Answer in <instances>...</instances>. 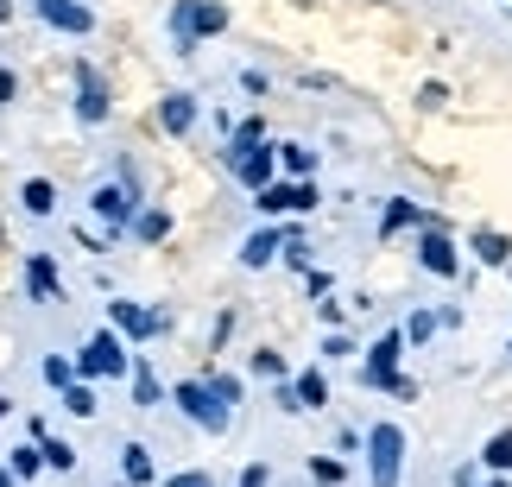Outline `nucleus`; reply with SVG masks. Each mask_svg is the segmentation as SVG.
Listing matches in <instances>:
<instances>
[{"mask_svg": "<svg viewBox=\"0 0 512 487\" xmlns=\"http://www.w3.org/2000/svg\"><path fill=\"white\" fill-rule=\"evenodd\" d=\"M215 32H228V7L222 0H171V38H177V51H196L203 38Z\"/></svg>", "mask_w": 512, "mask_h": 487, "instance_id": "obj_1", "label": "nucleus"}, {"mask_svg": "<svg viewBox=\"0 0 512 487\" xmlns=\"http://www.w3.org/2000/svg\"><path fill=\"white\" fill-rule=\"evenodd\" d=\"M171 399H177V412H184V418L196 424V431H209V437H222L228 424H234V405H228L222 393H215L209 380H184Z\"/></svg>", "mask_w": 512, "mask_h": 487, "instance_id": "obj_2", "label": "nucleus"}, {"mask_svg": "<svg viewBox=\"0 0 512 487\" xmlns=\"http://www.w3.org/2000/svg\"><path fill=\"white\" fill-rule=\"evenodd\" d=\"M399 355H405V329H386V336L367 348V367H361V380H367V386H380V393H399V399H411L418 386H411V380L399 374Z\"/></svg>", "mask_w": 512, "mask_h": 487, "instance_id": "obj_3", "label": "nucleus"}, {"mask_svg": "<svg viewBox=\"0 0 512 487\" xmlns=\"http://www.w3.org/2000/svg\"><path fill=\"white\" fill-rule=\"evenodd\" d=\"M367 469H373V487H399V475H405V431L399 424H373L367 431Z\"/></svg>", "mask_w": 512, "mask_h": 487, "instance_id": "obj_4", "label": "nucleus"}, {"mask_svg": "<svg viewBox=\"0 0 512 487\" xmlns=\"http://www.w3.org/2000/svg\"><path fill=\"white\" fill-rule=\"evenodd\" d=\"M418 266L424 272H437V279H456L462 272V260H456V241H449V228L430 216L424 222V235H418Z\"/></svg>", "mask_w": 512, "mask_h": 487, "instance_id": "obj_5", "label": "nucleus"}, {"mask_svg": "<svg viewBox=\"0 0 512 487\" xmlns=\"http://www.w3.org/2000/svg\"><path fill=\"white\" fill-rule=\"evenodd\" d=\"M76 367H83L89 380H121V374H127V348H121V342H114L108 329H102V336H89V342H83Z\"/></svg>", "mask_w": 512, "mask_h": 487, "instance_id": "obj_6", "label": "nucleus"}, {"mask_svg": "<svg viewBox=\"0 0 512 487\" xmlns=\"http://www.w3.org/2000/svg\"><path fill=\"white\" fill-rule=\"evenodd\" d=\"M89 203H95V216H102L108 228H127L133 209H140V184H133V178H108Z\"/></svg>", "mask_w": 512, "mask_h": 487, "instance_id": "obj_7", "label": "nucleus"}, {"mask_svg": "<svg viewBox=\"0 0 512 487\" xmlns=\"http://www.w3.org/2000/svg\"><path fill=\"white\" fill-rule=\"evenodd\" d=\"M76 121H83V127H102L108 121V83L89 64H76Z\"/></svg>", "mask_w": 512, "mask_h": 487, "instance_id": "obj_8", "label": "nucleus"}, {"mask_svg": "<svg viewBox=\"0 0 512 487\" xmlns=\"http://www.w3.org/2000/svg\"><path fill=\"white\" fill-rule=\"evenodd\" d=\"M253 209H260V216H285V209H317V190H310L304 178L298 184H266V190H253Z\"/></svg>", "mask_w": 512, "mask_h": 487, "instance_id": "obj_9", "label": "nucleus"}, {"mask_svg": "<svg viewBox=\"0 0 512 487\" xmlns=\"http://www.w3.org/2000/svg\"><path fill=\"white\" fill-rule=\"evenodd\" d=\"M272 171H279V146H266V140H260V146H247L241 159H234V178H241L247 190H266V184H272Z\"/></svg>", "mask_w": 512, "mask_h": 487, "instance_id": "obj_10", "label": "nucleus"}, {"mask_svg": "<svg viewBox=\"0 0 512 487\" xmlns=\"http://www.w3.org/2000/svg\"><path fill=\"white\" fill-rule=\"evenodd\" d=\"M38 13H45L57 32H76V38L95 32V13H89V7H76V0H38Z\"/></svg>", "mask_w": 512, "mask_h": 487, "instance_id": "obj_11", "label": "nucleus"}, {"mask_svg": "<svg viewBox=\"0 0 512 487\" xmlns=\"http://www.w3.org/2000/svg\"><path fill=\"white\" fill-rule=\"evenodd\" d=\"M159 127L171 133V140H177V133H190V127H196V95H190V89H171L165 102H159Z\"/></svg>", "mask_w": 512, "mask_h": 487, "instance_id": "obj_12", "label": "nucleus"}, {"mask_svg": "<svg viewBox=\"0 0 512 487\" xmlns=\"http://www.w3.org/2000/svg\"><path fill=\"white\" fill-rule=\"evenodd\" d=\"M279 253H285V235H279V228H260V235L241 247V266H247V272H266Z\"/></svg>", "mask_w": 512, "mask_h": 487, "instance_id": "obj_13", "label": "nucleus"}, {"mask_svg": "<svg viewBox=\"0 0 512 487\" xmlns=\"http://www.w3.org/2000/svg\"><path fill=\"white\" fill-rule=\"evenodd\" d=\"M430 216H424V209L418 203H411V197H392L386 203V216H380V235H399V228H424Z\"/></svg>", "mask_w": 512, "mask_h": 487, "instance_id": "obj_14", "label": "nucleus"}, {"mask_svg": "<svg viewBox=\"0 0 512 487\" xmlns=\"http://www.w3.org/2000/svg\"><path fill=\"white\" fill-rule=\"evenodd\" d=\"M114 323H121L133 342H146V336H159V329H165V317H146L140 304H114Z\"/></svg>", "mask_w": 512, "mask_h": 487, "instance_id": "obj_15", "label": "nucleus"}, {"mask_svg": "<svg viewBox=\"0 0 512 487\" xmlns=\"http://www.w3.org/2000/svg\"><path fill=\"white\" fill-rule=\"evenodd\" d=\"M475 260L481 266H512V241L500 228H475Z\"/></svg>", "mask_w": 512, "mask_h": 487, "instance_id": "obj_16", "label": "nucleus"}, {"mask_svg": "<svg viewBox=\"0 0 512 487\" xmlns=\"http://www.w3.org/2000/svg\"><path fill=\"white\" fill-rule=\"evenodd\" d=\"M291 386H298V412H317V405H329V380L317 374V367H310V374H298Z\"/></svg>", "mask_w": 512, "mask_h": 487, "instance_id": "obj_17", "label": "nucleus"}, {"mask_svg": "<svg viewBox=\"0 0 512 487\" xmlns=\"http://www.w3.org/2000/svg\"><path fill=\"white\" fill-rule=\"evenodd\" d=\"M279 165L291 171V178H310V171H317V152L298 146V140H285V146H279Z\"/></svg>", "mask_w": 512, "mask_h": 487, "instance_id": "obj_18", "label": "nucleus"}, {"mask_svg": "<svg viewBox=\"0 0 512 487\" xmlns=\"http://www.w3.org/2000/svg\"><path fill=\"white\" fill-rule=\"evenodd\" d=\"M481 462H487V469H494V475H506V469H512V431H494V437H487Z\"/></svg>", "mask_w": 512, "mask_h": 487, "instance_id": "obj_19", "label": "nucleus"}, {"mask_svg": "<svg viewBox=\"0 0 512 487\" xmlns=\"http://www.w3.org/2000/svg\"><path fill=\"white\" fill-rule=\"evenodd\" d=\"M19 197H26V216H51V209H57V190H51L45 178H32Z\"/></svg>", "mask_w": 512, "mask_h": 487, "instance_id": "obj_20", "label": "nucleus"}, {"mask_svg": "<svg viewBox=\"0 0 512 487\" xmlns=\"http://www.w3.org/2000/svg\"><path fill=\"white\" fill-rule=\"evenodd\" d=\"M127 487H140V481H152V456H146V443H127Z\"/></svg>", "mask_w": 512, "mask_h": 487, "instance_id": "obj_21", "label": "nucleus"}, {"mask_svg": "<svg viewBox=\"0 0 512 487\" xmlns=\"http://www.w3.org/2000/svg\"><path fill=\"white\" fill-rule=\"evenodd\" d=\"M260 140H266V121H241V127H234V146H228V165L241 159L247 146H260Z\"/></svg>", "mask_w": 512, "mask_h": 487, "instance_id": "obj_22", "label": "nucleus"}, {"mask_svg": "<svg viewBox=\"0 0 512 487\" xmlns=\"http://www.w3.org/2000/svg\"><path fill=\"white\" fill-rule=\"evenodd\" d=\"M133 405H159V380H152V367H146V361L133 367Z\"/></svg>", "mask_w": 512, "mask_h": 487, "instance_id": "obj_23", "label": "nucleus"}, {"mask_svg": "<svg viewBox=\"0 0 512 487\" xmlns=\"http://www.w3.org/2000/svg\"><path fill=\"white\" fill-rule=\"evenodd\" d=\"M133 228H140V241H165V235H171V216H165V209H146Z\"/></svg>", "mask_w": 512, "mask_h": 487, "instance_id": "obj_24", "label": "nucleus"}, {"mask_svg": "<svg viewBox=\"0 0 512 487\" xmlns=\"http://www.w3.org/2000/svg\"><path fill=\"white\" fill-rule=\"evenodd\" d=\"M64 405H70L76 418H95V412H102V405H95V393H89V386H64Z\"/></svg>", "mask_w": 512, "mask_h": 487, "instance_id": "obj_25", "label": "nucleus"}, {"mask_svg": "<svg viewBox=\"0 0 512 487\" xmlns=\"http://www.w3.org/2000/svg\"><path fill=\"white\" fill-rule=\"evenodd\" d=\"M7 469H13L19 481H32L38 469H45V450H13V462H7Z\"/></svg>", "mask_w": 512, "mask_h": 487, "instance_id": "obj_26", "label": "nucleus"}, {"mask_svg": "<svg viewBox=\"0 0 512 487\" xmlns=\"http://www.w3.org/2000/svg\"><path fill=\"white\" fill-rule=\"evenodd\" d=\"M430 336H437V317H430V310H418V317L405 323V342H430Z\"/></svg>", "mask_w": 512, "mask_h": 487, "instance_id": "obj_27", "label": "nucleus"}, {"mask_svg": "<svg viewBox=\"0 0 512 487\" xmlns=\"http://www.w3.org/2000/svg\"><path fill=\"white\" fill-rule=\"evenodd\" d=\"M253 374H266V380H285V355H272V348H260V355H253Z\"/></svg>", "mask_w": 512, "mask_h": 487, "instance_id": "obj_28", "label": "nucleus"}, {"mask_svg": "<svg viewBox=\"0 0 512 487\" xmlns=\"http://www.w3.org/2000/svg\"><path fill=\"white\" fill-rule=\"evenodd\" d=\"M45 469H76V450H70V443H45Z\"/></svg>", "mask_w": 512, "mask_h": 487, "instance_id": "obj_29", "label": "nucleus"}, {"mask_svg": "<svg viewBox=\"0 0 512 487\" xmlns=\"http://www.w3.org/2000/svg\"><path fill=\"white\" fill-rule=\"evenodd\" d=\"M310 475H317L323 487H336V481H342L348 469H342V462H336V456H317V462H310Z\"/></svg>", "mask_w": 512, "mask_h": 487, "instance_id": "obj_30", "label": "nucleus"}, {"mask_svg": "<svg viewBox=\"0 0 512 487\" xmlns=\"http://www.w3.org/2000/svg\"><path fill=\"white\" fill-rule=\"evenodd\" d=\"M209 386H215L228 405H241V380H234V374H209Z\"/></svg>", "mask_w": 512, "mask_h": 487, "instance_id": "obj_31", "label": "nucleus"}, {"mask_svg": "<svg viewBox=\"0 0 512 487\" xmlns=\"http://www.w3.org/2000/svg\"><path fill=\"white\" fill-rule=\"evenodd\" d=\"M418 102H424V108H443V102H449V89H443V83H424V89H418Z\"/></svg>", "mask_w": 512, "mask_h": 487, "instance_id": "obj_32", "label": "nucleus"}, {"mask_svg": "<svg viewBox=\"0 0 512 487\" xmlns=\"http://www.w3.org/2000/svg\"><path fill=\"white\" fill-rule=\"evenodd\" d=\"M45 380H51V386H70V361L51 355V361H45Z\"/></svg>", "mask_w": 512, "mask_h": 487, "instance_id": "obj_33", "label": "nucleus"}, {"mask_svg": "<svg viewBox=\"0 0 512 487\" xmlns=\"http://www.w3.org/2000/svg\"><path fill=\"white\" fill-rule=\"evenodd\" d=\"M165 487H215V481H209V475H171Z\"/></svg>", "mask_w": 512, "mask_h": 487, "instance_id": "obj_34", "label": "nucleus"}, {"mask_svg": "<svg viewBox=\"0 0 512 487\" xmlns=\"http://www.w3.org/2000/svg\"><path fill=\"white\" fill-rule=\"evenodd\" d=\"M241 487H266V462H253V469L241 475Z\"/></svg>", "mask_w": 512, "mask_h": 487, "instance_id": "obj_35", "label": "nucleus"}, {"mask_svg": "<svg viewBox=\"0 0 512 487\" xmlns=\"http://www.w3.org/2000/svg\"><path fill=\"white\" fill-rule=\"evenodd\" d=\"M13 102V70H0V108Z\"/></svg>", "mask_w": 512, "mask_h": 487, "instance_id": "obj_36", "label": "nucleus"}, {"mask_svg": "<svg viewBox=\"0 0 512 487\" xmlns=\"http://www.w3.org/2000/svg\"><path fill=\"white\" fill-rule=\"evenodd\" d=\"M0 487H13V469H0Z\"/></svg>", "mask_w": 512, "mask_h": 487, "instance_id": "obj_37", "label": "nucleus"}, {"mask_svg": "<svg viewBox=\"0 0 512 487\" xmlns=\"http://www.w3.org/2000/svg\"><path fill=\"white\" fill-rule=\"evenodd\" d=\"M7 412H13V405H7V399H0V418H7Z\"/></svg>", "mask_w": 512, "mask_h": 487, "instance_id": "obj_38", "label": "nucleus"}, {"mask_svg": "<svg viewBox=\"0 0 512 487\" xmlns=\"http://www.w3.org/2000/svg\"><path fill=\"white\" fill-rule=\"evenodd\" d=\"M0 19H7V0H0Z\"/></svg>", "mask_w": 512, "mask_h": 487, "instance_id": "obj_39", "label": "nucleus"}, {"mask_svg": "<svg viewBox=\"0 0 512 487\" xmlns=\"http://www.w3.org/2000/svg\"><path fill=\"white\" fill-rule=\"evenodd\" d=\"M487 487H506V481H487Z\"/></svg>", "mask_w": 512, "mask_h": 487, "instance_id": "obj_40", "label": "nucleus"}, {"mask_svg": "<svg viewBox=\"0 0 512 487\" xmlns=\"http://www.w3.org/2000/svg\"><path fill=\"white\" fill-rule=\"evenodd\" d=\"M506 272H512V266H506Z\"/></svg>", "mask_w": 512, "mask_h": 487, "instance_id": "obj_41", "label": "nucleus"}]
</instances>
